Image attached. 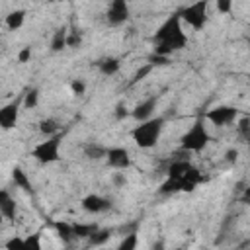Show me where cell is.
I'll list each match as a JSON object with an SVG mask.
<instances>
[{
    "instance_id": "f546056e",
    "label": "cell",
    "mask_w": 250,
    "mask_h": 250,
    "mask_svg": "<svg viewBox=\"0 0 250 250\" xmlns=\"http://www.w3.org/2000/svg\"><path fill=\"white\" fill-rule=\"evenodd\" d=\"M111 182H113V186H115V188H125V184H127L125 172H113V176H111Z\"/></svg>"
},
{
    "instance_id": "f1b7e54d",
    "label": "cell",
    "mask_w": 250,
    "mask_h": 250,
    "mask_svg": "<svg viewBox=\"0 0 250 250\" xmlns=\"http://www.w3.org/2000/svg\"><path fill=\"white\" fill-rule=\"evenodd\" d=\"M105 152H107V148H102V146H86V154L90 156V158H100V156H105Z\"/></svg>"
},
{
    "instance_id": "603a6c76",
    "label": "cell",
    "mask_w": 250,
    "mask_h": 250,
    "mask_svg": "<svg viewBox=\"0 0 250 250\" xmlns=\"http://www.w3.org/2000/svg\"><path fill=\"white\" fill-rule=\"evenodd\" d=\"M137 246H139V234L137 232H129V234H125L121 238V242L117 244L115 250H137Z\"/></svg>"
},
{
    "instance_id": "8d00e7d4",
    "label": "cell",
    "mask_w": 250,
    "mask_h": 250,
    "mask_svg": "<svg viewBox=\"0 0 250 250\" xmlns=\"http://www.w3.org/2000/svg\"><path fill=\"white\" fill-rule=\"evenodd\" d=\"M234 250H250V238H246V240H242Z\"/></svg>"
},
{
    "instance_id": "7c38bea8",
    "label": "cell",
    "mask_w": 250,
    "mask_h": 250,
    "mask_svg": "<svg viewBox=\"0 0 250 250\" xmlns=\"http://www.w3.org/2000/svg\"><path fill=\"white\" fill-rule=\"evenodd\" d=\"M20 105H21V100H14L6 105H2L0 109V127L4 131H10L16 127L18 119H20Z\"/></svg>"
},
{
    "instance_id": "44dd1931",
    "label": "cell",
    "mask_w": 250,
    "mask_h": 250,
    "mask_svg": "<svg viewBox=\"0 0 250 250\" xmlns=\"http://www.w3.org/2000/svg\"><path fill=\"white\" fill-rule=\"evenodd\" d=\"M21 105H23L25 109H35V107L39 105V90H37V88L25 90V94H23V98H21Z\"/></svg>"
},
{
    "instance_id": "277c9868",
    "label": "cell",
    "mask_w": 250,
    "mask_h": 250,
    "mask_svg": "<svg viewBox=\"0 0 250 250\" xmlns=\"http://www.w3.org/2000/svg\"><path fill=\"white\" fill-rule=\"evenodd\" d=\"M61 146H62V137L61 135L45 137L43 141H39L31 148V156L41 164H53V162L61 160Z\"/></svg>"
},
{
    "instance_id": "ffe728a7",
    "label": "cell",
    "mask_w": 250,
    "mask_h": 250,
    "mask_svg": "<svg viewBox=\"0 0 250 250\" xmlns=\"http://www.w3.org/2000/svg\"><path fill=\"white\" fill-rule=\"evenodd\" d=\"M55 230L59 234V238L62 242H72L74 240V232H72V223H66V221H57L55 223Z\"/></svg>"
},
{
    "instance_id": "ab89813d",
    "label": "cell",
    "mask_w": 250,
    "mask_h": 250,
    "mask_svg": "<svg viewBox=\"0 0 250 250\" xmlns=\"http://www.w3.org/2000/svg\"><path fill=\"white\" fill-rule=\"evenodd\" d=\"M248 148H250V143H248Z\"/></svg>"
},
{
    "instance_id": "4316f807",
    "label": "cell",
    "mask_w": 250,
    "mask_h": 250,
    "mask_svg": "<svg viewBox=\"0 0 250 250\" xmlns=\"http://www.w3.org/2000/svg\"><path fill=\"white\" fill-rule=\"evenodd\" d=\"M80 45H82V35H80L76 29L68 31V41H66V47H70V49H78Z\"/></svg>"
},
{
    "instance_id": "52a82bcc",
    "label": "cell",
    "mask_w": 250,
    "mask_h": 250,
    "mask_svg": "<svg viewBox=\"0 0 250 250\" xmlns=\"http://www.w3.org/2000/svg\"><path fill=\"white\" fill-rule=\"evenodd\" d=\"M236 117H238V109L234 105H225V104L207 109L205 115H203V119L213 123L215 127H227V125L234 123Z\"/></svg>"
},
{
    "instance_id": "7a4b0ae2",
    "label": "cell",
    "mask_w": 250,
    "mask_h": 250,
    "mask_svg": "<svg viewBox=\"0 0 250 250\" xmlns=\"http://www.w3.org/2000/svg\"><path fill=\"white\" fill-rule=\"evenodd\" d=\"M162 131H164V117L156 115V117H152L148 121L137 123L131 129V139L135 141V145L139 148H152L160 141Z\"/></svg>"
},
{
    "instance_id": "5bb4252c",
    "label": "cell",
    "mask_w": 250,
    "mask_h": 250,
    "mask_svg": "<svg viewBox=\"0 0 250 250\" xmlns=\"http://www.w3.org/2000/svg\"><path fill=\"white\" fill-rule=\"evenodd\" d=\"M12 180H14L16 188H20L21 191L33 195V191H35V189H33V184H31V180H29V176H27V172H25L23 168L14 166V168H12Z\"/></svg>"
},
{
    "instance_id": "9c48e42d",
    "label": "cell",
    "mask_w": 250,
    "mask_h": 250,
    "mask_svg": "<svg viewBox=\"0 0 250 250\" xmlns=\"http://www.w3.org/2000/svg\"><path fill=\"white\" fill-rule=\"evenodd\" d=\"M105 160H107L109 168H113L117 172H123V170H127L131 166V154L123 146H111V148H107Z\"/></svg>"
},
{
    "instance_id": "83f0119b",
    "label": "cell",
    "mask_w": 250,
    "mask_h": 250,
    "mask_svg": "<svg viewBox=\"0 0 250 250\" xmlns=\"http://www.w3.org/2000/svg\"><path fill=\"white\" fill-rule=\"evenodd\" d=\"M70 92H72L74 96H82V94H86V82L80 80V78H74V80L70 82Z\"/></svg>"
},
{
    "instance_id": "1f68e13d",
    "label": "cell",
    "mask_w": 250,
    "mask_h": 250,
    "mask_svg": "<svg viewBox=\"0 0 250 250\" xmlns=\"http://www.w3.org/2000/svg\"><path fill=\"white\" fill-rule=\"evenodd\" d=\"M150 70H152V64H150V62H148V64H145L143 68H139V70L135 72V76H133V82H139V80H143V78H145V76H146Z\"/></svg>"
},
{
    "instance_id": "6da1fadb",
    "label": "cell",
    "mask_w": 250,
    "mask_h": 250,
    "mask_svg": "<svg viewBox=\"0 0 250 250\" xmlns=\"http://www.w3.org/2000/svg\"><path fill=\"white\" fill-rule=\"evenodd\" d=\"M182 18L180 14H172L168 16L160 27L156 29L152 41H154V55H160V57H166L170 59L172 53L184 49L188 45V35L184 31V25H182Z\"/></svg>"
},
{
    "instance_id": "d6986e66",
    "label": "cell",
    "mask_w": 250,
    "mask_h": 250,
    "mask_svg": "<svg viewBox=\"0 0 250 250\" xmlns=\"http://www.w3.org/2000/svg\"><path fill=\"white\" fill-rule=\"evenodd\" d=\"M119 68H121V62L117 57H105L100 61V72L104 76H113L119 72Z\"/></svg>"
},
{
    "instance_id": "4dcf8cb0",
    "label": "cell",
    "mask_w": 250,
    "mask_h": 250,
    "mask_svg": "<svg viewBox=\"0 0 250 250\" xmlns=\"http://www.w3.org/2000/svg\"><path fill=\"white\" fill-rule=\"evenodd\" d=\"M31 59V47H21L20 51H18V62H27Z\"/></svg>"
},
{
    "instance_id": "74e56055",
    "label": "cell",
    "mask_w": 250,
    "mask_h": 250,
    "mask_svg": "<svg viewBox=\"0 0 250 250\" xmlns=\"http://www.w3.org/2000/svg\"><path fill=\"white\" fill-rule=\"evenodd\" d=\"M168 250H180V248H168Z\"/></svg>"
},
{
    "instance_id": "cb8c5ba5",
    "label": "cell",
    "mask_w": 250,
    "mask_h": 250,
    "mask_svg": "<svg viewBox=\"0 0 250 250\" xmlns=\"http://www.w3.org/2000/svg\"><path fill=\"white\" fill-rule=\"evenodd\" d=\"M109 236H111V230H109V229H98V230L90 236V244H92V246H102V244H105V242L109 240Z\"/></svg>"
},
{
    "instance_id": "e0dca14e",
    "label": "cell",
    "mask_w": 250,
    "mask_h": 250,
    "mask_svg": "<svg viewBox=\"0 0 250 250\" xmlns=\"http://www.w3.org/2000/svg\"><path fill=\"white\" fill-rule=\"evenodd\" d=\"M4 23H6V27H8L10 31L21 29L23 23H25V10H12V12L6 16Z\"/></svg>"
},
{
    "instance_id": "f35d334b",
    "label": "cell",
    "mask_w": 250,
    "mask_h": 250,
    "mask_svg": "<svg viewBox=\"0 0 250 250\" xmlns=\"http://www.w3.org/2000/svg\"><path fill=\"white\" fill-rule=\"evenodd\" d=\"M248 41H250V35H248Z\"/></svg>"
},
{
    "instance_id": "3957f363",
    "label": "cell",
    "mask_w": 250,
    "mask_h": 250,
    "mask_svg": "<svg viewBox=\"0 0 250 250\" xmlns=\"http://www.w3.org/2000/svg\"><path fill=\"white\" fill-rule=\"evenodd\" d=\"M209 139L211 135L205 125V119L199 117L188 127V131H184V135L180 137V146L186 152H199L209 145Z\"/></svg>"
},
{
    "instance_id": "8fae6325",
    "label": "cell",
    "mask_w": 250,
    "mask_h": 250,
    "mask_svg": "<svg viewBox=\"0 0 250 250\" xmlns=\"http://www.w3.org/2000/svg\"><path fill=\"white\" fill-rule=\"evenodd\" d=\"M80 205H82V209H84L86 213L100 215V213H105V211L111 207V201H109L107 197L100 195V193H88V195L82 197Z\"/></svg>"
},
{
    "instance_id": "9a60e30c",
    "label": "cell",
    "mask_w": 250,
    "mask_h": 250,
    "mask_svg": "<svg viewBox=\"0 0 250 250\" xmlns=\"http://www.w3.org/2000/svg\"><path fill=\"white\" fill-rule=\"evenodd\" d=\"M158 191H160V193H164V195H168V193H178V191H193V188H191V186H188V184H184V182H180V180L166 178V180L160 184Z\"/></svg>"
},
{
    "instance_id": "d590c367",
    "label": "cell",
    "mask_w": 250,
    "mask_h": 250,
    "mask_svg": "<svg viewBox=\"0 0 250 250\" xmlns=\"http://www.w3.org/2000/svg\"><path fill=\"white\" fill-rule=\"evenodd\" d=\"M240 201H242L244 205H250V186L244 188V191H242V195H240Z\"/></svg>"
},
{
    "instance_id": "8992f818",
    "label": "cell",
    "mask_w": 250,
    "mask_h": 250,
    "mask_svg": "<svg viewBox=\"0 0 250 250\" xmlns=\"http://www.w3.org/2000/svg\"><path fill=\"white\" fill-rule=\"evenodd\" d=\"M168 178L172 180H180L188 186H191L193 189L197 188V184L203 180L199 170L189 162V160H174L170 166H168Z\"/></svg>"
},
{
    "instance_id": "ac0fdd59",
    "label": "cell",
    "mask_w": 250,
    "mask_h": 250,
    "mask_svg": "<svg viewBox=\"0 0 250 250\" xmlns=\"http://www.w3.org/2000/svg\"><path fill=\"white\" fill-rule=\"evenodd\" d=\"M100 227L96 223H72V232H74V238H80V240H90V236L98 230Z\"/></svg>"
},
{
    "instance_id": "836d02e7",
    "label": "cell",
    "mask_w": 250,
    "mask_h": 250,
    "mask_svg": "<svg viewBox=\"0 0 250 250\" xmlns=\"http://www.w3.org/2000/svg\"><path fill=\"white\" fill-rule=\"evenodd\" d=\"M225 160H227L229 164H234V162L238 160V150H236V148H229V150L225 152Z\"/></svg>"
},
{
    "instance_id": "d6a6232c",
    "label": "cell",
    "mask_w": 250,
    "mask_h": 250,
    "mask_svg": "<svg viewBox=\"0 0 250 250\" xmlns=\"http://www.w3.org/2000/svg\"><path fill=\"white\" fill-rule=\"evenodd\" d=\"M215 8H217L221 14H229V12L232 10V2H230V0H219V2L215 4Z\"/></svg>"
},
{
    "instance_id": "ba28073f",
    "label": "cell",
    "mask_w": 250,
    "mask_h": 250,
    "mask_svg": "<svg viewBox=\"0 0 250 250\" xmlns=\"http://www.w3.org/2000/svg\"><path fill=\"white\" fill-rule=\"evenodd\" d=\"M131 18V8L125 0H113L109 6H107V12H105V20L109 25L117 27V25H123L127 20Z\"/></svg>"
},
{
    "instance_id": "e575fe53",
    "label": "cell",
    "mask_w": 250,
    "mask_h": 250,
    "mask_svg": "<svg viewBox=\"0 0 250 250\" xmlns=\"http://www.w3.org/2000/svg\"><path fill=\"white\" fill-rule=\"evenodd\" d=\"M127 115H131V111H127V107L119 104V105L115 107V117H117V119H123V117H127Z\"/></svg>"
},
{
    "instance_id": "30bf717a",
    "label": "cell",
    "mask_w": 250,
    "mask_h": 250,
    "mask_svg": "<svg viewBox=\"0 0 250 250\" xmlns=\"http://www.w3.org/2000/svg\"><path fill=\"white\" fill-rule=\"evenodd\" d=\"M156 104H158V98H156V96H148V98L141 100V102L131 109V117H133L137 123H143V121L152 119V117H154Z\"/></svg>"
},
{
    "instance_id": "d4e9b609",
    "label": "cell",
    "mask_w": 250,
    "mask_h": 250,
    "mask_svg": "<svg viewBox=\"0 0 250 250\" xmlns=\"http://www.w3.org/2000/svg\"><path fill=\"white\" fill-rule=\"evenodd\" d=\"M23 250H43V240H41V232H33L25 236V244Z\"/></svg>"
},
{
    "instance_id": "484cf974",
    "label": "cell",
    "mask_w": 250,
    "mask_h": 250,
    "mask_svg": "<svg viewBox=\"0 0 250 250\" xmlns=\"http://www.w3.org/2000/svg\"><path fill=\"white\" fill-rule=\"evenodd\" d=\"M23 244H25V236L14 234L4 242V250H23Z\"/></svg>"
},
{
    "instance_id": "5b68a950",
    "label": "cell",
    "mask_w": 250,
    "mask_h": 250,
    "mask_svg": "<svg viewBox=\"0 0 250 250\" xmlns=\"http://www.w3.org/2000/svg\"><path fill=\"white\" fill-rule=\"evenodd\" d=\"M178 14H180L182 21H184L188 27L199 31V29H203V27L207 25V20H209V2L199 0V2H195V4H188V6H184Z\"/></svg>"
},
{
    "instance_id": "4fadbf2b",
    "label": "cell",
    "mask_w": 250,
    "mask_h": 250,
    "mask_svg": "<svg viewBox=\"0 0 250 250\" xmlns=\"http://www.w3.org/2000/svg\"><path fill=\"white\" fill-rule=\"evenodd\" d=\"M16 213H18V207H16L14 197L8 193V189H2L0 191V215L8 221H14Z\"/></svg>"
},
{
    "instance_id": "7402d4cb",
    "label": "cell",
    "mask_w": 250,
    "mask_h": 250,
    "mask_svg": "<svg viewBox=\"0 0 250 250\" xmlns=\"http://www.w3.org/2000/svg\"><path fill=\"white\" fill-rule=\"evenodd\" d=\"M39 131L45 137H53V135H59V125L53 117H45V119L39 121Z\"/></svg>"
},
{
    "instance_id": "2e32d148",
    "label": "cell",
    "mask_w": 250,
    "mask_h": 250,
    "mask_svg": "<svg viewBox=\"0 0 250 250\" xmlns=\"http://www.w3.org/2000/svg\"><path fill=\"white\" fill-rule=\"evenodd\" d=\"M66 41H68V29H66V27H59V29H55V33H53L49 47H51L53 53H61L62 49H66Z\"/></svg>"
}]
</instances>
